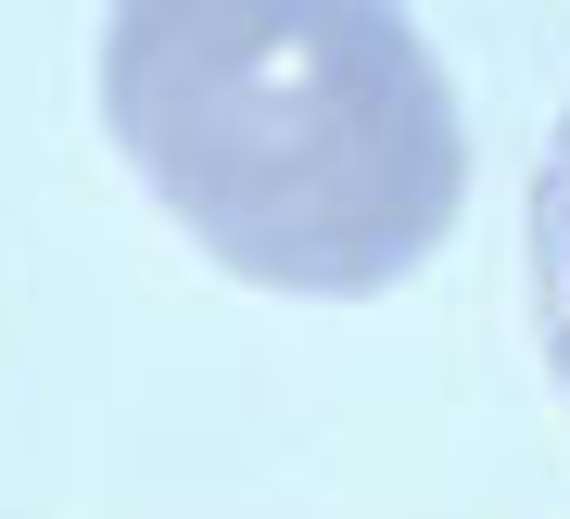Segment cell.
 Listing matches in <instances>:
<instances>
[{"label": "cell", "instance_id": "6da1fadb", "mask_svg": "<svg viewBox=\"0 0 570 519\" xmlns=\"http://www.w3.org/2000/svg\"><path fill=\"white\" fill-rule=\"evenodd\" d=\"M102 127L254 292H393L469 203V127L406 0H115Z\"/></svg>", "mask_w": 570, "mask_h": 519}, {"label": "cell", "instance_id": "7a4b0ae2", "mask_svg": "<svg viewBox=\"0 0 570 519\" xmlns=\"http://www.w3.org/2000/svg\"><path fill=\"white\" fill-rule=\"evenodd\" d=\"M532 342H546L558 405H570V115H558L546 165H532Z\"/></svg>", "mask_w": 570, "mask_h": 519}]
</instances>
